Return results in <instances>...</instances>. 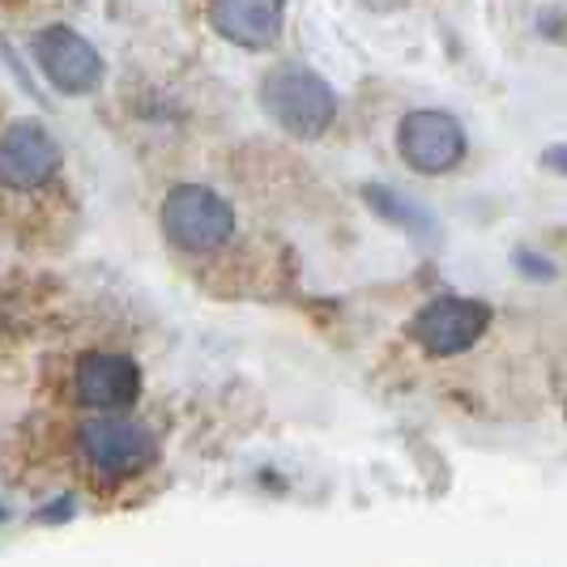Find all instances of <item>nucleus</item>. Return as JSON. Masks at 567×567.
Segmentation results:
<instances>
[{"label":"nucleus","mask_w":567,"mask_h":567,"mask_svg":"<svg viewBox=\"0 0 567 567\" xmlns=\"http://www.w3.org/2000/svg\"><path fill=\"white\" fill-rule=\"evenodd\" d=\"M73 453L90 483L120 486L142 478L158 461V444H154V431L128 414H94L73 431Z\"/></svg>","instance_id":"2"},{"label":"nucleus","mask_w":567,"mask_h":567,"mask_svg":"<svg viewBox=\"0 0 567 567\" xmlns=\"http://www.w3.org/2000/svg\"><path fill=\"white\" fill-rule=\"evenodd\" d=\"M69 398L90 414H128L142 398V368L120 350H85L69 371Z\"/></svg>","instance_id":"5"},{"label":"nucleus","mask_w":567,"mask_h":567,"mask_svg":"<svg viewBox=\"0 0 567 567\" xmlns=\"http://www.w3.org/2000/svg\"><path fill=\"white\" fill-rule=\"evenodd\" d=\"M542 163H546L550 171H564V175H567V145H555V150H546V154H542Z\"/></svg>","instance_id":"10"},{"label":"nucleus","mask_w":567,"mask_h":567,"mask_svg":"<svg viewBox=\"0 0 567 567\" xmlns=\"http://www.w3.org/2000/svg\"><path fill=\"white\" fill-rule=\"evenodd\" d=\"M209 22L239 48H269L282 34V0H209Z\"/></svg>","instance_id":"9"},{"label":"nucleus","mask_w":567,"mask_h":567,"mask_svg":"<svg viewBox=\"0 0 567 567\" xmlns=\"http://www.w3.org/2000/svg\"><path fill=\"white\" fill-rule=\"evenodd\" d=\"M163 230H167V239L179 252L209 256L230 244V235H235V209L214 188L179 184L163 200Z\"/></svg>","instance_id":"4"},{"label":"nucleus","mask_w":567,"mask_h":567,"mask_svg":"<svg viewBox=\"0 0 567 567\" xmlns=\"http://www.w3.org/2000/svg\"><path fill=\"white\" fill-rule=\"evenodd\" d=\"M34 60L48 73V82L64 94H90L103 78V60L85 43L78 30L48 27L34 39Z\"/></svg>","instance_id":"8"},{"label":"nucleus","mask_w":567,"mask_h":567,"mask_svg":"<svg viewBox=\"0 0 567 567\" xmlns=\"http://www.w3.org/2000/svg\"><path fill=\"white\" fill-rule=\"evenodd\" d=\"M401 158L423 175H444L465 158V133L449 112H410L398 128Z\"/></svg>","instance_id":"7"},{"label":"nucleus","mask_w":567,"mask_h":567,"mask_svg":"<svg viewBox=\"0 0 567 567\" xmlns=\"http://www.w3.org/2000/svg\"><path fill=\"white\" fill-rule=\"evenodd\" d=\"M486 324H491L486 303H478V299H456V295H444V299L426 303L423 312L414 316L410 338L419 341L426 354L449 359V354L470 350V346L486 333Z\"/></svg>","instance_id":"6"},{"label":"nucleus","mask_w":567,"mask_h":567,"mask_svg":"<svg viewBox=\"0 0 567 567\" xmlns=\"http://www.w3.org/2000/svg\"><path fill=\"white\" fill-rule=\"evenodd\" d=\"M69 214L64 158L39 120H9L0 128V230L43 235Z\"/></svg>","instance_id":"1"},{"label":"nucleus","mask_w":567,"mask_h":567,"mask_svg":"<svg viewBox=\"0 0 567 567\" xmlns=\"http://www.w3.org/2000/svg\"><path fill=\"white\" fill-rule=\"evenodd\" d=\"M260 99H265V112L295 137H320L338 115V99L329 82L303 64H278L260 85Z\"/></svg>","instance_id":"3"}]
</instances>
